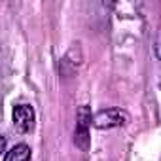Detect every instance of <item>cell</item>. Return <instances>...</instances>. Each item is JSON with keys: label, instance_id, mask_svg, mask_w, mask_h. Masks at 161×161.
Returning a JSON list of instances; mask_svg holds the SVG:
<instances>
[{"label": "cell", "instance_id": "cell-4", "mask_svg": "<svg viewBox=\"0 0 161 161\" xmlns=\"http://www.w3.org/2000/svg\"><path fill=\"white\" fill-rule=\"evenodd\" d=\"M29 159H31V148L27 144H17L4 155V161H29Z\"/></svg>", "mask_w": 161, "mask_h": 161}, {"label": "cell", "instance_id": "cell-3", "mask_svg": "<svg viewBox=\"0 0 161 161\" xmlns=\"http://www.w3.org/2000/svg\"><path fill=\"white\" fill-rule=\"evenodd\" d=\"M14 127L19 133H29L34 127V110L31 104H17L14 108Z\"/></svg>", "mask_w": 161, "mask_h": 161}, {"label": "cell", "instance_id": "cell-5", "mask_svg": "<svg viewBox=\"0 0 161 161\" xmlns=\"http://www.w3.org/2000/svg\"><path fill=\"white\" fill-rule=\"evenodd\" d=\"M155 53L161 59V31H159V38H157V46H155Z\"/></svg>", "mask_w": 161, "mask_h": 161}, {"label": "cell", "instance_id": "cell-1", "mask_svg": "<svg viewBox=\"0 0 161 161\" xmlns=\"http://www.w3.org/2000/svg\"><path fill=\"white\" fill-rule=\"evenodd\" d=\"M129 123V114L121 108H106L93 116V125L97 129H114Z\"/></svg>", "mask_w": 161, "mask_h": 161}, {"label": "cell", "instance_id": "cell-2", "mask_svg": "<svg viewBox=\"0 0 161 161\" xmlns=\"http://www.w3.org/2000/svg\"><path fill=\"white\" fill-rule=\"evenodd\" d=\"M76 133H74V142L80 150H87L89 148V125H91V112L87 106H82L78 110L76 118Z\"/></svg>", "mask_w": 161, "mask_h": 161}]
</instances>
